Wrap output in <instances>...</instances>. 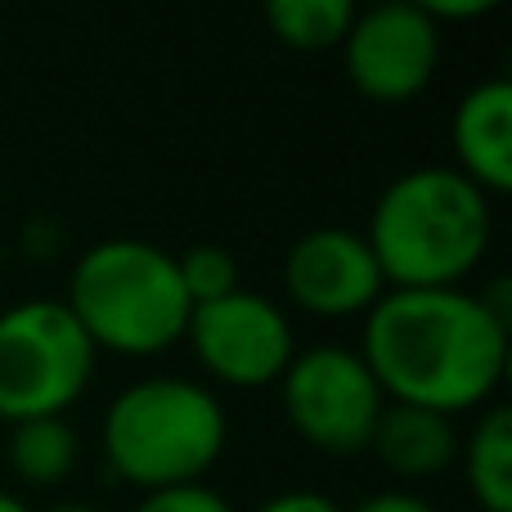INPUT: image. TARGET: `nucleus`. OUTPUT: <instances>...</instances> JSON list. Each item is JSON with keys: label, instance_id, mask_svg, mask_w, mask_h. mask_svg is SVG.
Segmentation results:
<instances>
[{"label": "nucleus", "instance_id": "obj_1", "mask_svg": "<svg viewBox=\"0 0 512 512\" xmlns=\"http://www.w3.org/2000/svg\"><path fill=\"white\" fill-rule=\"evenodd\" d=\"M360 355L391 405L459 418L508 373V319L468 288H387L364 315Z\"/></svg>", "mask_w": 512, "mask_h": 512}, {"label": "nucleus", "instance_id": "obj_2", "mask_svg": "<svg viewBox=\"0 0 512 512\" xmlns=\"http://www.w3.org/2000/svg\"><path fill=\"white\" fill-rule=\"evenodd\" d=\"M495 239L490 194L454 167H414L378 194L369 243L387 288H463Z\"/></svg>", "mask_w": 512, "mask_h": 512}, {"label": "nucleus", "instance_id": "obj_3", "mask_svg": "<svg viewBox=\"0 0 512 512\" xmlns=\"http://www.w3.org/2000/svg\"><path fill=\"white\" fill-rule=\"evenodd\" d=\"M230 441V418L212 387L189 378H140L117 391L99 423V450L117 481L158 490L203 486Z\"/></svg>", "mask_w": 512, "mask_h": 512}, {"label": "nucleus", "instance_id": "obj_4", "mask_svg": "<svg viewBox=\"0 0 512 512\" xmlns=\"http://www.w3.org/2000/svg\"><path fill=\"white\" fill-rule=\"evenodd\" d=\"M63 306L95 351L149 360L185 342L194 301L167 248L144 239H104L72 265Z\"/></svg>", "mask_w": 512, "mask_h": 512}, {"label": "nucleus", "instance_id": "obj_5", "mask_svg": "<svg viewBox=\"0 0 512 512\" xmlns=\"http://www.w3.org/2000/svg\"><path fill=\"white\" fill-rule=\"evenodd\" d=\"M99 351L63 301L32 297L0 310V423L63 418L95 378Z\"/></svg>", "mask_w": 512, "mask_h": 512}, {"label": "nucleus", "instance_id": "obj_6", "mask_svg": "<svg viewBox=\"0 0 512 512\" xmlns=\"http://www.w3.org/2000/svg\"><path fill=\"white\" fill-rule=\"evenodd\" d=\"M274 387H279V405L292 432L310 450L333 454V459L369 450L373 427L387 409L378 378L351 346H306L288 360Z\"/></svg>", "mask_w": 512, "mask_h": 512}, {"label": "nucleus", "instance_id": "obj_7", "mask_svg": "<svg viewBox=\"0 0 512 512\" xmlns=\"http://www.w3.org/2000/svg\"><path fill=\"white\" fill-rule=\"evenodd\" d=\"M185 342L207 378L239 391L274 387L297 355L292 319L283 315V306L248 288H234L230 297L189 310Z\"/></svg>", "mask_w": 512, "mask_h": 512}, {"label": "nucleus", "instance_id": "obj_8", "mask_svg": "<svg viewBox=\"0 0 512 512\" xmlns=\"http://www.w3.org/2000/svg\"><path fill=\"white\" fill-rule=\"evenodd\" d=\"M342 63L355 95L369 104H409L441 68V23L409 0H378L360 9L342 36Z\"/></svg>", "mask_w": 512, "mask_h": 512}, {"label": "nucleus", "instance_id": "obj_9", "mask_svg": "<svg viewBox=\"0 0 512 512\" xmlns=\"http://www.w3.org/2000/svg\"><path fill=\"white\" fill-rule=\"evenodd\" d=\"M283 292L310 319H351L369 315L373 301L387 292L378 261L360 230L319 225L301 234L283 256Z\"/></svg>", "mask_w": 512, "mask_h": 512}, {"label": "nucleus", "instance_id": "obj_10", "mask_svg": "<svg viewBox=\"0 0 512 512\" xmlns=\"http://www.w3.org/2000/svg\"><path fill=\"white\" fill-rule=\"evenodd\" d=\"M454 171L468 176L481 194H508L512 189V81L490 77L477 81L459 99L450 122Z\"/></svg>", "mask_w": 512, "mask_h": 512}, {"label": "nucleus", "instance_id": "obj_11", "mask_svg": "<svg viewBox=\"0 0 512 512\" xmlns=\"http://www.w3.org/2000/svg\"><path fill=\"white\" fill-rule=\"evenodd\" d=\"M373 459L400 481H432L459 463V432L454 418L432 414L418 405H391L382 409L369 441Z\"/></svg>", "mask_w": 512, "mask_h": 512}, {"label": "nucleus", "instance_id": "obj_12", "mask_svg": "<svg viewBox=\"0 0 512 512\" xmlns=\"http://www.w3.org/2000/svg\"><path fill=\"white\" fill-rule=\"evenodd\" d=\"M463 486L481 512H512V414L504 405H486L459 441Z\"/></svg>", "mask_w": 512, "mask_h": 512}, {"label": "nucleus", "instance_id": "obj_13", "mask_svg": "<svg viewBox=\"0 0 512 512\" xmlns=\"http://www.w3.org/2000/svg\"><path fill=\"white\" fill-rule=\"evenodd\" d=\"M77 432H72L68 418H27V423H14L9 432V468L23 486H59V481L72 477L77 468Z\"/></svg>", "mask_w": 512, "mask_h": 512}, {"label": "nucleus", "instance_id": "obj_14", "mask_svg": "<svg viewBox=\"0 0 512 512\" xmlns=\"http://www.w3.org/2000/svg\"><path fill=\"white\" fill-rule=\"evenodd\" d=\"M261 14L288 50L319 54L342 45L360 14V0H261Z\"/></svg>", "mask_w": 512, "mask_h": 512}, {"label": "nucleus", "instance_id": "obj_15", "mask_svg": "<svg viewBox=\"0 0 512 512\" xmlns=\"http://www.w3.org/2000/svg\"><path fill=\"white\" fill-rule=\"evenodd\" d=\"M176 270H180V283H185L194 306L216 301V297H230V292L239 288V261H234L225 248H216V243H198V248L180 252Z\"/></svg>", "mask_w": 512, "mask_h": 512}, {"label": "nucleus", "instance_id": "obj_16", "mask_svg": "<svg viewBox=\"0 0 512 512\" xmlns=\"http://www.w3.org/2000/svg\"><path fill=\"white\" fill-rule=\"evenodd\" d=\"M135 512H234V504L225 495H216L212 486H180V490L144 495Z\"/></svg>", "mask_w": 512, "mask_h": 512}, {"label": "nucleus", "instance_id": "obj_17", "mask_svg": "<svg viewBox=\"0 0 512 512\" xmlns=\"http://www.w3.org/2000/svg\"><path fill=\"white\" fill-rule=\"evenodd\" d=\"M409 5H418L427 18H436V23H468V18L495 14L504 0H409Z\"/></svg>", "mask_w": 512, "mask_h": 512}, {"label": "nucleus", "instance_id": "obj_18", "mask_svg": "<svg viewBox=\"0 0 512 512\" xmlns=\"http://www.w3.org/2000/svg\"><path fill=\"white\" fill-rule=\"evenodd\" d=\"M346 512H441L436 504H427L414 490H378V495H364L355 508Z\"/></svg>", "mask_w": 512, "mask_h": 512}, {"label": "nucleus", "instance_id": "obj_19", "mask_svg": "<svg viewBox=\"0 0 512 512\" xmlns=\"http://www.w3.org/2000/svg\"><path fill=\"white\" fill-rule=\"evenodd\" d=\"M256 512H346L337 499L319 495V490H283V495L265 499Z\"/></svg>", "mask_w": 512, "mask_h": 512}, {"label": "nucleus", "instance_id": "obj_20", "mask_svg": "<svg viewBox=\"0 0 512 512\" xmlns=\"http://www.w3.org/2000/svg\"><path fill=\"white\" fill-rule=\"evenodd\" d=\"M0 512H32V508H27L18 495H9V490H0Z\"/></svg>", "mask_w": 512, "mask_h": 512}, {"label": "nucleus", "instance_id": "obj_21", "mask_svg": "<svg viewBox=\"0 0 512 512\" xmlns=\"http://www.w3.org/2000/svg\"><path fill=\"white\" fill-rule=\"evenodd\" d=\"M45 512H104V508H95V504H54Z\"/></svg>", "mask_w": 512, "mask_h": 512}]
</instances>
